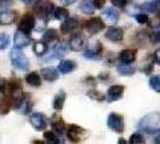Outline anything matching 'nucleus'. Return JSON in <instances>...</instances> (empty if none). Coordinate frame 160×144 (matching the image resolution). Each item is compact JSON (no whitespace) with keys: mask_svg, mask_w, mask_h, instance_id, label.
<instances>
[{"mask_svg":"<svg viewBox=\"0 0 160 144\" xmlns=\"http://www.w3.org/2000/svg\"><path fill=\"white\" fill-rule=\"evenodd\" d=\"M151 41L153 43H160V30H155L151 34Z\"/></svg>","mask_w":160,"mask_h":144,"instance_id":"obj_39","label":"nucleus"},{"mask_svg":"<svg viewBox=\"0 0 160 144\" xmlns=\"http://www.w3.org/2000/svg\"><path fill=\"white\" fill-rule=\"evenodd\" d=\"M34 11H35V13L38 15L39 18H41L42 21L46 22V21L49 19V16L53 15V12H54V6H53V4H52L49 0H40V1L35 5Z\"/></svg>","mask_w":160,"mask_h":144,"instance_id":"obj_3","label":"nucleus"},{"mask_svg":"<svg viewBox=\"0 0 160 144\" xmlns=\"http://www.w3.org/2000/svg\"><path fill=\"white\" fill-rule=\"evenodd\" d=\"M129 143L131 144H142L144 143V137L140 133V132H135L132 133L130 138H129Z\"/></svg>","mask_w":160,"mask_h":144,"instance_id":"obj_34","label":"nucleus"},{"mask_svg":"<svg viewBox=\"0 0 160 144\" xmlns=\"http://www.w3.org/2000/svg\"><path fill=\"white\" fill-rule=\"evenodd\" d=\"M141 8L147 13H159L160 12V0H152L144 2Z\"/></svg>","mask_w":160,"mask_h":144,"instance_id":"obj_23","label":"nucleus"},{"mask_svg":"<svg viewBox=\"0 0 160 144\" xmlns=\"http://www.w3.org/2000/svg\"><path fill=\"white\" fill-rule=\"evenodd\" d=\"M102 53V45L100 41H95L92 43V46H87V48L83 50V56L87 59H99Z\"/></svg>","mask_w":160,"mask_h":144,"instance_id":"obj_10","label":"nucleus"},{"mask_svg":"<svg viewBox=\"0 0 160 144\" xmlns=\"http://www.w3.org/2000/svg\"><path fill=\"white\" fill-rule=\"evenodd\" d=\"M105 22L107 24H116L119 19V13L114 7H108L104 11Z\"/></svg>","mask_w":160,"mask_h":144,"instance_id":"obj_20","label":"nucleus"},{"mask_svg":"<svg viewBox=\"0 0 160 144\" xmlns=\"http://www.w3.org/2000/svg\"><path fill=\"white\" fill-rule=\"evenodd\" d=\"M98 78H99V79H102V80H105V82H106L107 79H110V76H108L107 73H106V74H104V73H101V74H100V76H99Z\"/></svg>","mask_w":160,"mask_h":144,"instance_id":"obj_46","label":"nucleus"},{"mask_svg":"<svg viewBox=\"0 0 160 144\" xmlns=\"http://www.w3.org/2000/svg\"><path fill=\"white\" fill-rule=\"evenodd\" d=\"M135 18H136L137 23L140 24H147L149 22V17L147 13H143V12H137L135 15Z\"/></svg>","mask_w":160,"mask_h":144,"instance_id":"obj_37","label":"nucleus"},{"mask_svg":"<svg viewBox=\"0 0 160 144\" xmlns=\"http://www.w3.org/2000/svg\"><path fill=\"white\" fill-rule=\"evenodd\" d=\"M111 2L114 7L119 8H125L128 5V0H111Z\"/></svg>","mask_w":160,"mask_h":144,"instance_id":"obj_38","label":"nucleus"},{"mask_svg":"<svg viewBox=\"0 0 160 144\" xmlns=\"http://www.w3.org/2000/svg\"><path fill=\"white\" fill-rule=\"evenodd\" d=\"M32 101L29 100L28 96L24 95L23 98H22V100L18 102V104L15 107V109H17L21 114H28V113H30V111H32Z\"/></svg>","mask_w":160,"mask_h":144,"instance_id":"obj_21","label":"nucleus"},{"mask_svg":"<svg viewBox=\"0 0 160 144\" xmlns=\"http://www.w3.org/2000/svg\"><path fill=\"white\" fill-rule=\"evenodd\" d=\"M32 50H34L35 55L43 56L47 53L48 47H47V45H46V42H43V41L41 40V41H39V42H35V43L32 45Z\"/></svg>","mask_w":160,"mask_h":144,"instance_id":"obj_28","label":"nucleus"},{"mask_svg":"<svg viewBox=\"0 0 160 144\" xmlns=\"http://www.w3.org/2000/svg\"><path fill=\"white\" fill-rule=\"evenodd\" d=\"M80 10L84 15H93L95 11L93 0H82L80 4Z\"/></svg>","mask_w":160,"mask_h":144,"instance_id":"obj_26","label":"nucleus"},{"mask_svg":"<svg viewBox=\"0 0 160 144\" xmlns=\"http://www.w3.org/2000/svg\"><path fill=\"white\" fill-rule=\"evenodd\" d=\"M25 82L34 88H38L41 85V76L38 72H29L27 76H25Z\"/></svg>","mask_w":160,"mask_h":144,"instance_id":"obj_25","label":"nucleus"},{"mask_svg":"<svg viewBox=\"0 0 160 144\" xmlns=\"http://www.w3.org/2000/svg\"><path fill=\"white\" fill-rule=\"evenodd\" d=\"M93 2H94L95 8H102L105 5V2H106V0H93Z\"/></svg>","mask_w":160,"mask_h":144,"instance_id":"obj_42","label":"nucleus"},{"mask_svg":"<svg viewBox=\"0 0 160 144\" xmlns=\"http://www.w3.org/2000/svg\"><path fill=\"white\" fill-rule=\"evenodd\" d=\"M142 72H144L146 74H151V73L153 72V64L149 63V64L144 65L143 67H142Z\"/></svg>","mask_w":160,"mask_h":144,"instance_id":"obj_41","label":"nucleus"},{"mask_svg":"<svg viewBox=\"0 0 160 144\" xmlns=\"http://www.w3.org/2000/svg\"><path fill=\"white\" fill-rule=\"evenodd\" d=\"M65 54V48L63 45H57L56 47L52 48L51 53L47 55L46 60L51 61V60H57V59H60L62 56H64Z\"/></svg>","mask_w":160,"mask_h":144,"instance_id":"obj_24","label":"nucleus"},{"mask_svg":"<svg viewBox=\"0 0 160 144\" xmlns=\"http://www.w3.org/2000/svg\"><path fill=\"white\" fill-rule=\"evenodd\" d=\"M21 1H23L24 4H29V2H32V0H21Z\"/></svg>","mask_w":160,"mask_h":144,"instance_id":"obj_48","label":"nucleus"},{"mask_svg":"<svg viewBox=\"0 0 160 144\" xmlns=\"http://www.w3.org/2000/svg\"><path fill=\"white\" fill-rule=\"evenodd\" d=\"M117 71L120 76H132V74H135L136 69L134 66H131V64H122L117 66Z\"/></svg>","mask_w":160,"mask_h":144,"instance_id":"obj_29","label":"nucleus"},{"mask_svg":"<svg viewBox=\"0 0 160 144\" xmlns=\"http://www.w3.org/2000/svg\"><path fill=\"white\" fill-rule=\"evenodd\" d=\"M13 42H15V47L22 49V48L28 47L30 45L32 39H30L29 34H25L21 30H17L16 34H15V37H13Z\"/></svg>","mask_w":160,"mask_h":144,"instance_id":"obj_14","label":"nucleus"},{"mask_svg":"<svg viewBox=\"0 0 160 144\" xmlns=\"http://www.w3.org/2000/svg\"><path fill=\"white\" fill-rule=\"evenodd\" d=\"M10 45V36L8 34H0V50H5Z\"/></svg>","mask_w":160,"mask_h":144,"instance_id":"obj_36","label":"nucleus"},{"mask_svg":"<svg viewBox=\"0 0 160 144\" xmlns=\"http://www.w3.org/2000/svg\"><path fill=\"white\" fill-rule=\"evenodd\" d=\"M6 88H8V82L4 79L2 77H0V93H5L6 91Z\"/></svg>","mask_w":160,"mask_h":144,"instance_id":"obj_40","label":"nucleus"},{"mask_svg":"<svg viewBox=\"0 0 160 144\" xmlns=\"http://www.w3.org/2000/svg\"><path fill=\"white\" fill-rule=\"evenodd\" d=\"M160 122V113L159 112H151L146 114L143 118L137 124V128L141 132L146 133H154V131L158 128V125Z\"/></svg>","mask_w":160,"mask_h":144,"instance_id":"obj_1","label":"nucleus"},{"mask_svg":"<svg viewBox=\"0 0 160 144\" xmlns=\"http://www.w3.org/2000/svg\"><path fill=\"white\" fill-rule=\"evenodd\" d=\"M124 85H120V84H114L111 85L108 90H107V100L108 102H116L122 98V96L124 94Z\"/></svg>","mask_w":160,"mask_h":144,"instance_id":"obj_12","label":"nucleus"},{"mask_svg":"<svg viewBox=\"0 0 160 144\" xmlns=\"http://www.w3.org/2000/svg\"><path fill=\"white\" fill-rule=\"evenodd\" d=\"M149 87H151V89H153L154 91L160 93V76L159 74L152 76V77L149 78Z\"/></svg>","mask_w":160,"mask_h":144,"instance_id":"obj_33","label":"nucleus"},{"mask_svg":"<svg viewBox=\"0 0 160 144\" xmlns=\"http://www.w3.org/2000/svg\"><path fill=\"white\" fill-rule=\"evenodd\" d=\"M78 26V19L76 18H66L60 24V31L63 34H69V32L75 31Z\"/></svg>","mask_w":160,"mask_h":144,"instance_id":"obj_16","label":"nucleus"},{"mask_svg":"<svg viewBox=\"0 0 160 144\" xmlns=\"http://www.w3.org/2000/svg\"><path fill=\"white\" fill-rule=\"evenodd\" d=\"M118 143H119V144H123V143L125 144V143H127V141H124V138H119V141H118Z\"/></svg>","mask_w":160,"mask_h":144,"instance_id":"obj_47","label":"nucleus"},{"mask_svg":"<svg viewBox=\"0 0 160 144\" xmlns=\"http://www.w3.org/2000/svg\"><path fill=\"white\" fill-rule=\"evenodd\" d=\"M18 13L15 10H2L0 11V25H10L15 23Z\"/></svg>","mask_w":160,"mask_h":144,"instance_id":"obj_15","label":"nucleus"},{"mask_svg":"<svg viewBox=\"0 0 160 144\" xmlns=\"http://www.w3.org/2000/svg\"><path fill=\"white\" fill-rule=\"evenodd\" d=\"M66 137L68 139L72 142V143H78L82 141V138L84 137V133H86V130L83 127H81L78 125H75V124H71L69 125L68 128H66Z\"/></svg>","mask_w":160,"mask_h":144,"instance_id":"obj_7","label":"nucleus"},{"mask_svg":"<svg viewBox=\"0 0 160 144\" xmlns=\"http://www.w3.org/2000/svg\"><path fill=\"white\" fill-rule=\"evenodd\" d=\"M11 107H12V98H11V96L2 93V95L0 97V114L1 115L8 114Z\"/></svg>","mask_w":160,"mask_h":144,"instance_id":"obj_19","label":"nucleus"},{"mask_svg":"<svg viewBox=\"0 0 160 144\" xmlns=\"http://www.w3.org/2000/svg\"><path fill=\"white\" fill-rule=\"evenodd\" d=\"M105 37L112 42H120L124 39V30L120 26L111 25L107 28V30L105 32Z\"/></svg>","mask_w":160,"mask_h":144,"instance_id":"obj_11","label":"nucleus"},{"mask_svg":"<svg viewBox=\"0 0 160 144\" xmlns=\"http://www.w3.org/2000/svg\"><path fill=\"white\" fill-rule=\"evenodd\" d=\"M41 77L47 82H56L59 78V71L54 67H43L41 69Z\"/></svg>","mask_w":160,"mask_h":144,"instance_id":"obj_17","label":"nucleus"},{"mask_svg":"<svg viewBox=\"0 0 160 144\" xmlns=\"http://www.w3.org/2000/svg\"><path fill=\"white\" fill-rule=\"evenodd\" d=\"M107 126L111 128L112 131L117 132V133L124 132L125 125H124L123 117L120 114H118V113H111L108 115V118H107Z\"/></svg>","mask_w":160,"mask_h":144,"instance_id":"obj_6","label":"nucleus"},{"mask_svg":"<svg viewBox=\"0 0 160 144\" xmlns=\"http://www.w3.org/2000/svg\"><path fill=\"white\" fill-rule=\"evenodd\" d=\"M58 32H57L56 29H47L45 34H43V36H42V41L43 42H46V43H51V42H53V41H56L58 39V35H57Z\"/></svg>","mask_w":160,"mask_h":144,"instance_id":"obj_31","label":"nucleus"},{"mask_svg":"<svg viewBox=\"0 0 160 144\" xmlns=\"http://www.w3.org/2000/svg\"><path fill=\"white\" fill-rule=\"evenodd\" d=\"M84 29L90 35H96L105 29V22L100 17H92L84 23Z\"/></svg>","mask_w":160,"mask_h":144,"instance_id":"obj_4","label":"nucleus"},{"mask_svg":"<svg viewBox=\"0 0 160 144\" xmlns=\"http://www.w3.org/2000/svg\"><path fill=\"white\" fill-rule=\"evenodd\" d=\"M47 120H48L47 117L40 112L32 113V114H30V117H29V121H30L32 126L36 131H43V130H46L48 122Z\"/></svg>","mask_w":160,"mask_h":144,"instance_id":"obj_8","label":"nucleus"},{"mask_svg":"<svg viewBox=\"0 0 160 144\" xmlns=\"http://www.w3.org/2000/svg\"><path fill=\"white\" fill-rule=\"evenodd\" d=\"M154 143L160 144V128H157L154 131Z\"/></svg>","mask_w":160,"mask_h":144,"instance_id":"obj_43","label":"nucleus"},{"mask_svg":"<svg viewBox=\"0 0 160 144\" xmlns=\"http://www.w3.org/2000/svg\"><path fill=\"white\" fill-rule=\"evenodd\" d=\"M119 60L122 64H132L136 60L135 49H124L119 53Z\"/></svg>","mask_w":160,"mask_h":144,"instance_id":"obj_18","label":"nucleus"},{"mask_svg":"<svg viewBox=\"0 0 160 144\" xmlns=\"http://www.w3.org/2000/svg\"><path fill=\"white\" fill-rule=\"evenodd\" d=\"M76 63L73 60H62L58 65V71L63 74H69L76 69Z\"/></svg>","mask_w":160,"mask_h":144,"instance_id":"obj_22","label":"nucleus"},{"mask_svg":"<svg viewBox=\"0 0 160 144\" xmlns=\"http://www.w3.org/2000/svg\"><path fill=\"white\" fill-rule=\"evenodd\" d=\"M65 101H66V94L64 91H60L59 94H57L53 101V108L56 111H62L64 108Z\"/></svg>","mask_w":160,"mask_h":144,"instance_id":"obj_27","label":"nucleus"},{"mask_svg":"<svg viewBox=\"0 0 160 144\" xmlns=\"http://www.w3.org/2000/svg\"><path fill=\"white\" fill-rule=\"evenodd\" d=\"M53 16L58 21H65L66 18H69V10L64 6H58L54 7V12H53Z\"/></svg>","mask_w":160,"mask_h":144,"instance_id":"obj_30","label":"nucleus"},{"mask_svg":"<svg viewBox=\"0 0 160 144\" xmlns=\"http://www.w3.org/2000/svg\"><path fill=\"white\" fill-rule=\"evenodd\" d=\"M88 46L87 39L83 34H73L69 40V47L73 52H83Z\"/></svg>","mask_w":160,"mask_h":144,"instance_id":"obj_5","label":"nucleus"},{"mask_svg":"<svg viewBox=\"0 0 160 144\" xmlns=\"http://www.w3.org/2000/svg\"><path fill=\"white\" fill-rule=\"evenodd\" d=\"M51 126L52 130L56 132L58 136H62L64 135V132L66 131V126H65V122L63 118L59 115V114H53L52 118H51Z\"/></svg>","mask_w":160,"mask_h":144,"instance_id":"obj_13","label":"nucleus"},{"mask_svg":"<svg viewBox=\"0 0 160 144\" xmlns=\"http://www.w3.org/2000/svg\"><path fill=\"white\" fill-rule=\"evenodd\" d=\"M34 28H35V16L32 13H25L18 23V30L30 35Z\"/></svg>","mask_w":160,"mask_h":144,"instance_id":"obj_9","label":"nucleus"},{"mask_svg":"<svg viewBox=\"0 0 160 144\" xmlns=\"http://www.w3.org/2000/svg\"><path fill=\"white\" fill-rule=\"evenodd\" d=\"M153 56H154V61L160 65V47L154 52V55Z\"/></svg>","mask_w":160,"mask_h":144,"instance_id":"obj_44","label":"nucleus"},{"mask_svg":"<svg viewBox=\"0 0 160 144\" xmlns=\"http://www.w3.org/2000/svg\"><path fill=\"white\" fill-rule=\"evenodd\" d=\"M60 1H62V4H63V5H66V6L72 5V4H75V2H76V0H60Z\"/></svg>","mask_w":160,"mask_h":144,"instance_id":"obj_45","label":"nucleus"},{"mask_svg":"<svg viewBox=\"0 0 160 144\" xmlns=\"http://www.w3.org/2000/svg\"><path fill=\"white\" fill-rule=\"evenodd\" d=\"M88 97H90L92 100H95V101H99V102H102L105 101V95L101 94L100 91H96V90H90L87 93Z\"/></svg>","mask_w":160,"mask_h":144,"instance_id":"obj_35","label":"nucleus"},{"mask_svg":"<svg viewBox=\"0 0 160 144\" xmlns=\"http://www.w3.org/2000/svg\"><path fill=\"white\" fill-rule=\"evenodd\" d=\"M10 59H11V64L13 65L16 69H18V70L27 71V70L30 67L28 58L24 55L23 52H22L19 48H15V49L11 50V53H10Z\"/></svg>","mask_w":160,"mask_h":144,"instance_id":"obj_2","label":"nucleus"},{"mask_svg":"<svg viewBox=\"0 0 160 144\" xmlns=\"http://www.w3.org/2000/svg\"><path fill=\"white\" fill-rule=\"evenodd\" d=\"M43 138L46 139V143H49V144L60 143V141H59V138L57 137V133L54 131H46V132L43 133Z\"/></svg>","mask_w":160,"mask_h":144,"instance_id":"obj_32","label":"nucleus"}]
</instances>
